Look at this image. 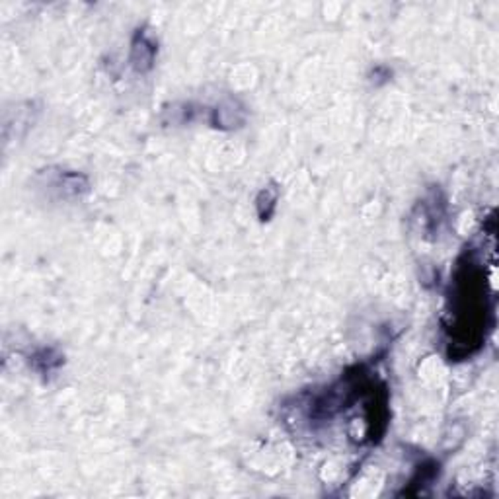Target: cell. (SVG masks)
<instances>
[{
	"label": "cell",
	"instance_id": "7a4b0ae2",
	"mask_svg": "<svg viewBox=\"0 0 499 499\" xmlns=\"http://www.w3.org/2000/svg\"><path fill=\"white\" fill-rule=\"evenodd\" d=\"M279 193L275 188H265L258 197V211H260V217L262 221H270V217L275 211V205H277Z\"/></svg>",
	"mask_w": 499,
	"mask_h": 499
},
{
	"label": "cell",
	"instance_id": "6da1fadb",
	"mask_svg": "<svg viewBox=\"0 0 499 499\" xmlns=\"http://www.w3.org/2000/svg\"><path fill=\"white\" fill-rule=\"evenodd\" d=\"M156 57V43L145 33H137V40L133 41V55L131 63L137 73H147L152 66V61Z\"/></svg>",
	"mask_w": 499,
	"mask_h": 499
}]
</instances>
